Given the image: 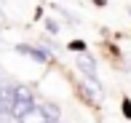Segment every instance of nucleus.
Segmentation results:
<instances>
[{"label":"nucleus","instance_id":"nucleus-1","mask_svg":"<svg viewBox=\"0 0 131 123\" xmlns=\"http://www.w3.org/2000/svg\"><path fill=\"white\" fill-rule=\"evenodd\" d=\"M35 113H38V102H35L32 91L27 86H14V118H16V123H24Z\"/></svg>","mask_w":131,"mask_h":123},{"label":"nucleus","instance_id":"nucleus-2","mask_svg":"<svg viewBox=\"0 0 131 123\" xmlns=\"http://www.w3.org/2000/svg\"><path fill=\"white\" fill-rule=\"evenodd\" d=\"M14 86L5 83L0 88V123H14Z\"/></svg>","mask_w":131,"mask_h":123},{"label":"nucleus","instance_id":"nucleus-3","mask_svg":"<svg viewBox=\"0 0 131 123\" xmlns=\"http://www.w3.org/2000/svg\"><path fill=\"white\" fill-rule=\"evenodd\" d=\"M75 64H78V70H80L83 75H86L88 80H91L94 86H99V75H96V62H94V56H91V54L80 51V54H78V59H75Z\"/></svg>","mask_w":131,"mask_h":123},{"label":"nucleus","instance_id":"nucleus-4","mask_svg":"<svg viewBox=\"0 0 131 123\" xmlns=\"http://www.w3.org/2000/svg\"><path fill=\"white\" fill-rule=\"evenodd\" d=\"M38 115H40L43 123H59L62 110H59V104H53V102H38Z\"/></svg>","mask_w":131,"mask_h":123},{"label":"nucleus","instance_id":"nucleus-5","mask_svg":"<svg viewBox=\"0 0 131 123\" xmlns=\"http://www.w3.org/2000/svg\"><path fill=\"white\" fill-rule=\"evenodd\" d=\"M16 51L24 54V56H29V59H35V62H40V64L51 62V51H46V48H35V46H16Z\"/></svg>","mask_w":131,"mask_h":123},{"label":"nucleus","instance_id":"nucleus-6","mask_svg":"<svg viewBox=\"0 0 131 123\" xmlns=\"http://www.w3.org/2000/svg\"><path fill=\"white\" fill-rule=\"evenodd\" d=\"M70 48L80 54V51H86V43H83V40H75V43H70Z\"/></svg>","mask_w":131,"mask_h":123},{"label":"nucleus","instance_id":"nucleus-7","mask_svg":"<svg viewBox=\"0 0 131 123\" xmlns=\"http://www.w3.org/2000/svg\"><path fill=\"white\" fill-rule=\"evenodd\" d=\"M123 113H126V118H131V102L128 99H123Z\"/></svg>","mask_w":131,"mask_h":123},{"label":"nucleus","instance_id":"nucleus-8","mask_svg":"<svg viewBox=\"0 0 131 123\" xmlns=\"http://www.w3.org/2000/svg\"><path fill=\"white\" fill-rule=\"evenodd\" d=\"M5 24V14H3V8H0V27Z\"/></svg>","mask_w":131,"mask_h":123},{"label":"nucleus","instance_id":"nucleus-9","mask_svg":"<svg viewBox=\"0 0 131 123\" xmlns=\"http://www.w3.org/2000/svg\"><path fill=\"white\" fill-rule=\"evenodd\" d=\"M3 86H5V83H3V78H0V88H3Z\"/></svg>","mask_w":131,"mask_h":123}]
</instances>
